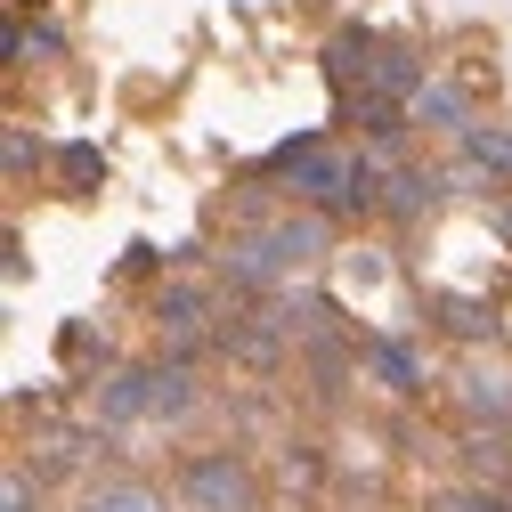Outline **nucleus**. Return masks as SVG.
I'll return each instance as SVG.
<instances>
[{"instance_id": "f257e3e1", "label": "nucleus", "mask_w": 512, "mask_h": 512, "mask_svg": "<svg viewBox=\"0 0 512 512\" xmlns=\"http://www.w3.org/2000/svg\"><path fill=\"white\" fill-rule=\"evenodd\" d=\"M269 171H285L293 179V196L317 212V220H342V212H366V204H382L374 196V163L358 155V147H334V139H301V147H277L269 155Z\"/></svg>"}, {"instance_id": "f03ea898", "label": "nucleus", "mask_w": 512, "mask_h": 512, "mask_svg": "<svg viewBox=\"0 0 512 512\" xmlns=\"http://www.w3.org/2000/svg\"><path fill=\"white\" fill-rule=\"evenodd\" d=\"M179 496H187V512H261V480H252V464L228 456V447L187 456L179 464Z\"/></svg>"}, {"instance_id": "7ed1b4c3", "label": "nucleus", "mask_w": 512, "mask_h": 512, "mask_svg": "<svg viewBox=\"0 0 512 512\" xmlns=\"http://www.w3.org/2000/svg\"><path fill=\"white\" fill-rule=\"evenodd\" d=\"M155 326L171 334V350L220 342V301H212L204 285H163V293H155Z\"/></svg>"}, {"instance_id": "20e7f679", "label": "nucleus", "mask_w": 512, "mask_h": 512, "mask_svg": "<svg viewBox=\"0 0 512 512\" xmlns=\"http://www.w3.org/2000/svg\"><path fill=\"white\" fill-rule=\"evenodd\" d=\"M220 350L236 358V366H277L285 358V326L269 309H228L220 317Z\"/></svg>"}, {"instance_id": "39448f33", "label": "nucleus", "mask_w": 512, "mask_h": 512, "mask_svg": "<svg viewBox=\"0 0 512 512\" xmlns=\"http://www.w3.org/2000/svg\"><path fill=\"white\" fill-rule=\"evenodd\" d=\"M464 407L504 431V423H512V382H504V374H464Z\"/></svg>"}, {"instance_id": "423d86ee", "label": "nucleus", "mask_w": 512, "mask_h": 512, "mask_svg": "<svg viewBox=\"0 0 512 512\" xmlns=\"http://www.w3.org/2000/svg\"><path fill=\"white\" fill-rule=\"evenodd\" d=\"M382 204H391L399 220H423V212L439 204V179H431V171H399V179H391V196H382Z\"/></svg>"}, {"instance_id": "0eeeda50", "label": "nucleus", "mask_w": 512, "mask_h": 512, "mask_svg": "<svg viewBox=\"0 0 512 512\" xmlns=\"http://www.w3.org/2000/svg\"><path fill=\"white\" fill-rule=\"evenodd\" d=\"M464 163H472V171L512 179V131H464Z\"/></svg>"}, {"instance_id": "6e6552de", "label": "nucleus", "mask_w": 512, "mask_h": 512, "mask_svg": "<svg viewBox=\"0 0 512 512\" xmlns=\"http://www.w3.org/2000/svg\"><path fill=\"white\" fill-rule=\"evenodd\" d=\"M90 512H171L155 488H139V480H114V488H98L90 496Z\"/></svg>"}, {"instance_id": "1a4fd4ad", "label": "nucleus", "mask_w": 512, "mask_h": 512, "mask_svg": "<svg viewBox=\"0 0 512 512\" xmlns=\"http://www.w3.org/2000/svg\"><path fill=\"white\" fill-rule=\"evenodd\" d=\"M439 317H447V334H464V342H480V334H496V317H488L480 301H456V293L439 301Z\"/></svg>"}, {"instance_id": "9d476101", "label": "nucleus", "mask_w": 512, "mask_h": 512, "mask_svg": "<svg viewBox=\"0 0 512 512\" xmlns=\"http://www.w3.org/2000/svg\"><path fill=\"white\" fill-rule=\"evenodd\" d=\"M366 358H374V374H382V382H399V391H415V382H423V374H415V358H407L399 342H374Z\"/></svg>"}, {"instance_id": "9b49d317", "label": "nucleus", "mask_w": 512, "mask_h": 512, "mask_svg": "<svg viewBox=\"0 0 512 512\" xmlns=\"http://www.w3.org/2000/svg\"><path fill=\"white\" fill-rule=\"evenodd\" d=\"M439 512H512L504 488H456V496H439Z\"/></svg>"}, {"instance_id": "f8f14e48", "label": "nucleus", "mask_w": 512, "mask_h": 512, "mask_svg": "<svg viewBox=\"0 0 512 512\" xmlns=\"http://www.w3.org/2000/svg\"><path fill=\"white\" fill-rule=\"evenodd\" d=\"M57 171H66L74 187H90V179H98L106 163H98V147H66V155H57Z\"/></svg>"}, {"instance_id": "ddd939ff", "label": "nucleus", "mask_w": 512, "mask_h": 512, "mask_svg": "<svg viewBox=\"0 0 512 512\" xmlns=\"http://www.w3.org/2000/svg\"><path fill=\"white\" fill-rule=\"evenodd\" d=\"M0 512H33V488H25V472H9V488H0Z\"/></svg>"}, {"instance_id": "4468645a", "label": "nucleus", "mask_w": 512, "mask_h": 512, "mask_svg": "<svg viewBox=\"0 0 512 512\" xmlns=\"http://www.w3.org/2000/svg\"><path fill=\"white\" fill-rule=\"evenodd\" d=\"M0 155H9V171H25V163H33V139H25V131H9V139H0Z\"/></svg>"}]
</instances>
